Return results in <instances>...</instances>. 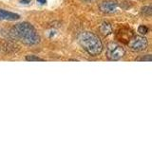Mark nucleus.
Returning a JSON list of instances; mask_svg holds the SVG:
<instances>
[{"instance_id":"nucleus-1","label":"nucleus","mask_w":152,"mask_h":142,"mask_svg":"<svg viewBox=\"0 0 152 142\" xmlns=\"http://www.w3.org/2000/svg\"><path fill=\"white\" fill-rule=\"evenodd\" d=\"M10 35L12 39L21 41L26 45H36L40 42V37L35 28L27 22L19 23L13 26L10 30Z\"/></svg>"},{"instance_id":"nucleus-2","label":"nucleus","mask_w":152,"mask_h":142,"mask_svg":"<svg viewBox=\"0 0 152 142\" xmlns=\"http://www.w3.org/2000/svg\"><path fill=\"white\" fill-rule=\"evenodd\" d=\"M78 41L84 50H86L91 56H98L103 50L102 42L94 33L88 31L82 32L78 38Z\"/></svg>"},{"instance_id":"nucleus-3","label":"nucleus","mask_w":152,"mask_h":142,"mask_svg":"<svg viewBox=\"0 0 152 142\" xmlns=\"http://www.w3.org/2000/svg\"><path fill=\"white\" fill-rule=\"evenodd\" d=\"M127 45L129 46V49L133 51H142L145 50L148 46V42L147 39L144 36L141 35H136L132 36L129 41L127 42Z\"/></svg>"},{"instance_id":"nucleus-4","label":"nucleus","mask_w":152,"mask_h":142,"mask_svg":"<svg viewBox=\"0 0 152 142\" xmlns=\"http://www.w3.org/2000/svg\"><path fill=\"white\" fill-rule=\"evenodd\" d=\"M125 53H126L125 49L120 45L116 44V43H110V44H108L107 49V57L110 61L120 60L122 57H124Z\"/></svg>"},{"instance_id":"nucleus-5","label":"nucleus","mask_w":152,"mask_h":142,"mask_svg":"<svg viewBox=\"0 0 152 142\" xmlns=\"http://www.w3.org/2000/svg\"><path fill=\"white\" fill-rule=\"evenodd\" d=\"M100 9L106 13H114L119 9V5L115 1H104L100 4Z\"/></svg>"},{"instance_id":"nucleus-6","label":"nucleus","mask_w":152,"mask_h":142,"mask_svg":"<svg viewBox=\"0 0 152 142\" xmlns=\"http://www.w3.org/2000/svg\"><path fill=\"white\" fill-rule=\"evenodd\" d=\"M132 37V30L127 28H123L117 32V38L119 41L123 43H127L129 39Z\"/></svg>"},{"instance_id":"nucleus-7","label":"nucleus","mask_w":152,"mask_h":142,"mask_svg":"<svg viewBox=\"0 0 152 142\" xmlns=\"http://www.w3.org/2000/svg\"><path fill=\"white\" fill-rule=\"evenodd\" d=\"M20 18V15L16 13H13L11 12H7L5 9H0V19H5V20H18Z\"/></svg>"},{"instance_id":"nucleus-8","label":"nucleus","mask_w":152,"mask_h":142,"mask_svg":"<svg viewBox=\"0 0 152 142\" xmlns=\"http://www.w3.org/2000/svg\"><path fill=\"white\" fill-rule=\"evenodd\" d=\"M2 49L7 52V53H12V52H16L19 49V46L12 42H4L2 45Z\"/></svg>"},{"instance_id":"nucleus-9","label":"nucleus","mask_w":152,"mask_h":142,"mask_svg":"<svg viewBox=\"0 0 152 142\" xmlns=\"http://www.w3.org/2000/svg\"><path fill=\"white\" fill-rule=\"evenodd\" d=\"M100 31H101L102 34H104V36H107L109 34L112 33V28L110 26V24L107 23V22H104L101 27H100Z\"/></svg>"},{"instance_id":"nucleus-10","label":"nucleus","mask_w":152,"mask_h":142,"mask_svg":"<svg viewBox=\"0 0 152 142\" xmlns=\"http://www.w3.org/2000/svg\"><path fill=\"white\" fill-rule=\"evenodd\" d=\"M142 13L147 17H150L152 14V8L150 6H145L142 9Z\"/></svg>"},{"instance_id":"nucleus-11","label":"nucleus","mask_w":152,"mask_h":142,"mask_svg":"<svg viewBox=\"0 0 152 142\" xmlns=\"http://www.w3.org/2000/svg\"><path fill=\"white\" fill-rule=\"evenodd\" d=\"M26 60L28 62H44L45 61L44 59L39 58V57H37L35 55H28L26 57Z\"/></svg>"},{"instance_id":"nucleus-12","label":"nucleus","mask_w":152,"mask_h":142,"mask_svg":"<svg viewBox=\"0 0 152 142\" xmlns=\"http://www.w3.org/2000/svg\"><path fill=\"white\" fill-rule=\"evenodd\" d=\"M138 32L142 35H145L148 32V28L145 27V26H140L139 28H138Z\"/></svg>"},{"instance_id":"nucleus-13","label":"nucleus","mask_w":152,"mask_h":142,"mask_svg":"<svg viewBox=\"0 0 152 142\" xmlns=\"http://www.w3.org/2000/svg\"><path fill=\"white\" fill-rule=\"evenodd\" d=\"M135 61H148V62H150L151 61V55L150 54H147L145 56L140 57V58H136Z\"/></svg>"},{"instance_id":"nucleus-14","label":"nucleus","mask_w":152,"mask_h":142,"mask_svg":"<svg viewBox=\"0 0 152 142\" xmlns=\"http://www.w3.org/2000/svg\"><path fill=\"white\" fill-rule=\"evenodd\" d=\"M31 1V0H20V3L21 4H28Z\"/></svg>"},{"instance_id":"nucleus-15","label":"nucleus","mask_w":152,"mask_h":142,"mask_svg":"<svg viewBox=\"0 0 152 142\" xmlns=\"http://www.w3.org/2000/svg\"><path fill=\"white\" fill-rule=\"evenodd\" d=\"M38 2H39L40 4H42V5H44V4H46V2H47V0H37Z\"/></svg>"}]
</instances>
